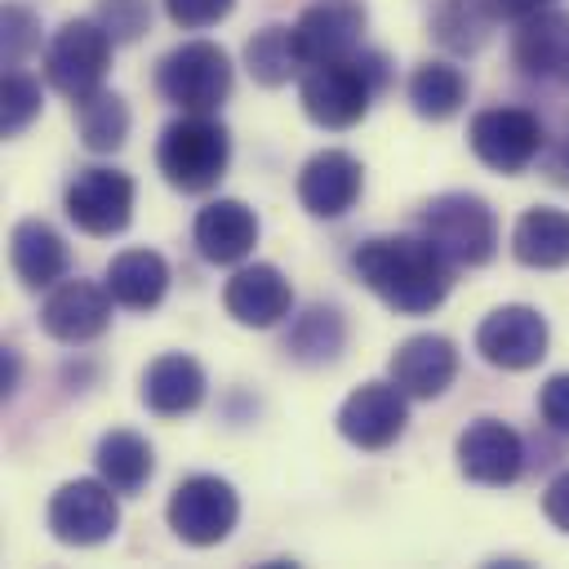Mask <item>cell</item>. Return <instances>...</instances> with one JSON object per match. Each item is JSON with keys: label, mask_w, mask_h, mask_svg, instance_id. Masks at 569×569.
<instances>
[{"label": "cell", "mask_w": 569, "mask_h": 569, "mask_svg": "<svg viewBox=\"0 0 569 569\" xmlns=\"http://www.w3.org/2000/svg\"><path fill=\"white\" fill-rule=\"evenodd\" d=\"M449 258L422 236H373L351 253V271L400 316H427L449 293Z\"/></svg>", "instance_id": "6da1fadb"}, {"label": "cell", "mask_w": 569, "mask_h": 569, "mask_svg": "<svg viewBox=\"0 0 569 569\" xmlns=\"http://www.w3.org/2000/svg\"><path fill=\"white\" fill-rule=\"evenodd\" d=\"M227 160H231V133L209 111H187L182 120L164 124L156 147V164L164 182L191 196L218 187V178L227 173Z\"/></svg>", "instance_id": "7a4b0ae2"}, {"label": "cell", "mask_w": 569, "mask_h": 569, "mask_svg": "<svg viewBox=\"0 0 569 569\" xmlns=\"http://www.w3.org/2000/svg\"><path fill=\"white\" fill-rule=\"evenodd\" d=\"M382 84H387V62L378 53L320 62L302 76V111L320 129H351L369 111V98Z\"/></svg>", "instance_id": "3957f363"}, {"label": "cell", "mask_w": 569, "mask_h": 569, "mask_svg": "<svg viewBox=\"0 0 569 569\" xmlns=\"http://www.w3.org/2000/svg\"><path fill=\"white\" fill-rule=\"evenodd\" d=\"M422 236L453 262V267H480L498 249V222L493 209L480 196L445 191L422 209Z\"/></svg>", "instance_id": "277c9868"}, {"label": "cell", "mask_w": 569, "mask_h": 569, "mask_svg": "<svg viewBox=\"0 0 569 569\" xmlns=\"http://www.w3.org/2000/svg\"><path fill=\"white\" fill-rule=\"evenodd\" d=\"M156 89L182 111H213L231 93V62L209 40H187L160 58Z\"/></svg>", "instance_id": "5b68a950"}, {"label": "cell", "mask_w": 569, "mask_h": 569, "mask_svg": "<svg viewBox=\"0 0 569 569\" xmlns=\"http://www.w3.org/2000/svg\"><path fill=\"white\" fill-rule=\"evenodd\" d=\"M111 36L102 31L98 18H71L53 31L49 53H44V76L58 93L67 98H84L102 84L107 67H111Z\"/></svg>", "instance_id": "8992f818"}, {"label": "cell", "mask_w": 569, "mask_h": 569, "mask_svg": "<svg viewBox=\"0 0 569 569\" xmlns=\"http://www.w3.org/2000/svg\"><path fill=\"white\" fill-rule=\"evenodd\" d=\"M240 498L218 476H191L169 498V529L191 547H213L236 529Z\"/></svg>", "instance_id": "52a82bcc"}, {"label": "cell", "mask_w": 569, "mask_h": 569, "mask_svg": "<svg viewBox=\"0 0 569 569\" xmlns=\"http://www.w3.org/2000/svg\"><path fill=\"white\" fill-rule=\"evenodd\" d=\"M116 525H120V507L107 480H71L49 498V529L67 547L107 542Z\"/></svg>", "instance_id": "ba28073f"}, {"label": "cell", "mask_w": 569, "mask_h": 569, "mask_svg": "<svg viewBox=\"0 0 569 569\" xmlns=\"http://www.w3.org/2000/svg\"><path fill=\"white\" fill-rule=\"evenodd\" d=\"M67 218L84 236H116L133 218V178L120 169H80L67 187Z\"/></svg>", "instance_id": "9c48e42d"}, {"label": "cell", "mask_w": 569, "mask_h": 569, "mask_svg": "<svg viewBox=\"0 0 569 569\" xmlns=\"http://www.w3.org/2000/svg\"><path fill=\"white\" fill-rule=\"evenodd\" d=\"M467 138H471V151L489 169L520 173L542 147V120L533 111H525V107H489V111H480L471 120Z\"/></svg>", "instance_id": "30bf717a"}, {"label": "cell", "mask_w": 569, "mask_h": 569, "mask_svg": "<svg viewBox=\"0 0 569 569\" xmlns=\"http://www.w3.org/2000/svg\"><path fill=\"white\" fill-rule=\"evenodd\" d=\"M365 18L369 13H365L360 0H311L298 13V22H293L302 62L307 67H320V62L356 58L360 36H365Z\"/></svg>", "instance_id": "8fae6325"}, {"label": "cell", "mask_w": 569, "mask_h": 569, "mask_svg": "<svg viewBox=\"0 0 569 569\" xmlns=\"http://www.w3.org/2000/svg\"><path fill=\"white\" fill-rule=\"evenodd\" d=\"M405 422H409V409L396 382H365L338 409V431L356 449H387L391 440H400Z\"/></svg>", "instance_id": "7c38bea8"}, {"label": "cell", "mask_w": 569, "mask_h": 569, "mask_svg": "<svg viewBox=\"0 0 569 569\" xmlns=\"http://www.w3.org/2000/svg\"><path fill=\"white\" fill-rule=\"evenodd\" d=\"M476 347L498 369H533L547 356V320L533 307H498L480 320Z\"/></svg>", "instance_id": "4fadbf2b"}, {"label": "cell", "mask_w": 569, "mask_h": 569, "mask_svg": "<svg viewBox=\"0 0 569 569\" xmlns=\"http://www.w3.org/2000/svg\"><path fill=\"white\" fill-rule=\"evenodd\" d=\"M111 289H98L93 280H62L40 307V329L67 347L89 342L111 325Z\"/></svg>", "instance_id": "5bb4252c"}, {"label": "cell", "mask_w": 569, "mask_h": 569, "mask_svg": "<svg viewBox=\"0 0 569 569\" xmlns=\"http://www.w3.org/2000/svg\"><path fill=\"white\" fill-rule=\"evenodd\" d=\"M520 436L498 418H476L458 436V467L476 485H511L520 476Z\"/></svg>", "instance_id": "9a60e30c"}, {"label": "cell", "mask_w": 569, "mask_h": 569, "mask_svg": "<svg viewBox=\"0 0 569 569\" xmlns=\"http://www.w3.org/2000/svg\"><path fill=\"white\" fill-rule=\"evenodd\" d=\"M511 58L525 76L569 84V13L538 9L520 18V31L511 40Z\"/></svg>", "instance_id": "2e32d148"}, {"label": "cell", "mask_w": 569, "mask_h": 569, "mask_svg": "<svg viewBox=\"0 0 569 569\" xmlns=\"http://www.w3.org/2000/svg\"><path fill=\"white\" fill-rule=\"evenodd\" d=\"M458 373V351L440 333L405 338L391 356V382L413 400H436Z\"/></svg>", "instance_id": "e0dca14e"}, {"label": "cell", "mask_w": 569, "mask_h": 569, "mask_svg": "<svg viewBox=\"0 0 569 569\" xmlns=\"http://www.w3.org/2000/svg\"><path fill=\"white\" fill-rule=\"evenodd\" d=\"M360 160L347 156V151H320L302 164L298 173V200L307 213L316 218H338L356 204L360 196Z\"/></svg>", "instance_id": "ac0fdd59"}, {"label": "cell", "mask_w": 569, "mask_h": 569, "mask_svg": "<svg viewBox=\"0 0 569 569\" xmlns=\"http://www.w3.org/2000/svg\"><path fill=\"white\" fill-rule=\"evenodd\" d=\"M222 302H227L231 320H240L249 329H267V325H276L289 311L293 293H289V280L271 262H253V267H240L227 280Z\"/></svg>", "instance_id": "d6986e66"}, {"label": "cell", "mask_w": 569, "mask_h": 569, "mask_svg": "<svg viewBox=\"0 0 569 569\" xmlns=\"http://www.w3.org/2000/svg\"><path fill=\"white\" fill-rule=\"evenodd\" d=\"M200 400H204V369L191 356L169 351V356L147 365V373H142V405L151 413L178 418V413H191Z\"/></svg>", "instance_id": "ffe728a7"}, {"label": "cell", "mask_w": 569, "mask_h": 569, "mask_svg": "<svg viewBox=\"0 0 569 569\" xmlns=\"http://www.w3.org/2000/svg\"><path fill=\"white\" fill-rule=\"evenodd\" d=\"M258 240V218L240 200H213L196 213V249L209 262H240Z\"/></svg>", "instance_id": "44dd1931"}, {"label": "cell", "mask_w": 569, "mask_h": 569, "mask_svg": "<svg viewBox=\"0 0 569 569\" xmlns=\"http://www.w3.org/2000/svg\"><path fill=\"white\" fill-rule=\"evenodd\" d=\"M9 262H13V276L27 289H49L67 271V244L49 222L22 218L13 227V236H9Z\"/></svg>", "instance_id": "7402d4cb"}, {"label": "cell", "mask_w": 569, "mask_h": 569, "mask_svg": "<svg viewBox=\"0 0 569 569\" xmlns=\"http://www.w3.org/2000/svg\"><path fill=\"white\" fill-rule=\"evenodd\" d=\"M107 289L129 311H151L169 289V267L151 249H124L107 267Z\"/></svg>", "instance_id": "603a6c76"}, {"label": "cell", "mask_w": 569, "mask_h": 569, "mask_svg": "<svg viewBox=\"0 0 569 569\" xmlns=\"http://www.w3.org/2000/svg\"><path fill=\"white\" fill-rule=\"evenodd\" d=\"M511 253H516V262L538 267V271L565 267L569 262V213H560L551 204L520 213V222L511 231Z\"/></svg>", "instance_id": "cb8c5ba5"}, {"label": "cell", "mask_w": 569, "mask_h": 569, "mask_svg": "<svg viewBox=\"0 0 569 569\" xmlns=\"http://www.w3.org/2000/svg\"><path fill=\"white\" fill-rule=\"evenodd\" d=\"M98 476L116 489V493H138L151 471H156V453L138 431H107L98 440Z\"/></svg>", "instance_id": "d4e9b609"}, {"label": "cell", "mask_w": 569, "mask_h": 569, "mask_svg": "<svg viewBox=\"0 0 569 569\" xmlns=\"http://www.w3.org/2000/svg\"><path fill=\"white\" fill-rule=\"evenodd\" d=\"M244 62H249V76H253L258 84H284L298 67H307L293 27H280V22L262 27V31L244 44Z\"/></svg>", "instance_id": "484cf974"}, {"label": "cell", "mask_w": 569, "mask_h": 569, "mask_svg": "<svg viewBox=\"0 0 569 569\" xmlns=\"http://www.w3.org/2000/svg\"><path fill=\"white\" fill-rule=\"evenodd\" d=\"M467 98V80L449 62H422L409 76V102L422 120H449Z\"/></svg>", "instance_id": "4316f807"}, {"label": "cell", "mask_w": 569, "mask_h": 569, "mask_svg": "<svg viewBox=\"0 0 569 569\" xmlns=\"http://www.w3.org/2000/svg\"><path fill=\"white\" fill-rule=\"evenodd\" d=\"M76 120H80V138L89 151H116L129 133V107L111 89H93L76 98Z\"/></svg>", "instance_id": "83f0119b"}, {"label": "cell", "mask_w": 569, "mask_h": 569, "mask_svg": "<svg viewBox=\"0 0 569 569\" xmlns=\"http://www.w3.org/2000/svg\"><path fill=\"white\" fill-rule=\"evenodd\" d=\"M302 365H320V360H333L342 351V320L333 307H311L307 316H298V325L289 329V342H284Z\"/></svg>", "instance_id": "f1b7e54d"}, {"label": "cell", "mask_w": 569, "mask_h": 569, "mask_svg": "<svg viewBox=\"0 0 569 569\" xmlns=\"http://www.w3.org/2000/svg\"><path fill=\"white\" fill-rule=\"evenodd\" d=\"M36 116H40V84L22 71H9L4 76V107H0L4 138H18Z\"/></svg>", "instance_id": "f546056e"}, {"label": "cell", "mask_w": 569, "mask_h": 569, "mask_svg": "<svg viewBox=\"0 0 569 569\" xmlns=\"http://www.w3.org/2000/svg\"><path fill=\"white\" fill-rule=\"evenodd\" d=\"M93 18L102 22V31H107L116 44H129V40H138V36L147 31L151 9H147V0H98Z\"/></svg>", "instance_id": "4dcf8cb0"}, {"label": "cell", "mask_w": 569, "mask_h": 569, "mask_svg": "<svg viewBox=\"0 0 569 569\" xmlns=\"http://www.w3.org/2000/svg\"><path fill=\"white\" fill-rule=\"evenodd\" d=\"M0 27H4V67L18 71V62L40 44V22H36V13L9 4L4 18H0Z\"/></svg>", "instance_id": "1f68e13d"}, {"label": "cell", "mask_w": 569, "mask_h": 569, "mask_svg": "<svg viewBox=\"0 0 569 569\" xmlns=\"http://www.w3.org/2000/svg\"><path fill=\"white\" fill-rule=\"evenodd\" d=\"M231 4H236V0H164L169 18H173L178 27H187V31H200V27L222 22V18L231 13Z\"/></svg>", "instance_id": "d6a6232c"}, {"label": "cell", "mask_w": 569, "mask_h": 569, "mask_svg": "<svg viewBox=\"0 0 569 569\" xmlns=\"http://www.w3.org/2000/svg\"><path fill=\"white\" fill-rule=\"evenodd\" d=\"M538 409H542V418H547L556 431H569V373L547 378V387H542V396H538Z\"/></svg>", "instance_id": "836d02e7"}, {"label": "cell", "mask_w": 569, "mask_h": 569, "mask_svg": "<svg viewBox=\"0 0 569 569\" xmlns=\"http://www.w3.org/2000/svg\"><path fill=\"white\" fill-rule=\"evenodd\" d=\"M542 511H547V520H551L556 529L569 533V471L556 476V480L547 485V493H542Z\"/></svg>", "instance_id": "e575fe53"}, {"label": "cell", "mask_w": 569, "mask_h": 569, "mask_svg": "<svg viewBox=\"0 0 569 569\" xmlns=\"http://www.w3.org/2000/svg\"><path fill=\"white\" fill-rule=\"evenodd\" d=\"M542 4H551V0H489V13H502V18H529V13H538Z\"/></svg>", "instance_id": "d590c367"}, {"label": "cell", "mask_w": 569, "mask_h": 569, "mask_svg": "<svg viewBox=\"0 0 569 569\" xmlns=\"http://www.w3.org/2000/svg\"><path fill=\"white\" fill-rule=\"evenodd\" d=\"M13 382H18V356H13V347H4V356H0V391L9 396Z\"/></svg>", "instance_id": "8d00e7d4"}, {"label": "cell", "mask_w": 569, "mask_h": 569, "mask_svg": "<svg viewBox=\"0 0 569 569\" xmlns=\"http://www.w3.org/2000/svg\"><path fill=\"white\" fill-rule=\"evenodd\" d=\"M565 164H569V142H565Z\"/></svg>", "instance_id": "74e56055"}]
</instances>
